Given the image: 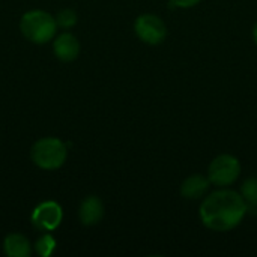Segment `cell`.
Masks as SVG:
<instances>
[{"mask_svg": "<svg viewBox=\"0 0 257 257\" xmlns=\"http://www.w3.org/2000/svg\"><path fill=\"white\" fill-rule=\"evenodd\" d=\"M247 203L239 191L227 188H217L208 193L200 203L199 218L202 224L217 233H224L236 229L247 215Z\"/></svg>", "mask_w": 257, "mask_h": 257, "instance_id": "obj_1", "label": "cell"}, {"mask_svg": "<svg viewBox=\"0 0 257 257\" xmlns=\"http://www.w3.org/2000/svg\"><path fill=\"white\" fill-rule=\"evenodd\" d=\"M20 30L26 39L33 44H45L56 36L57 23L53 15L45 11L33 9L26 12L20 20Z\"/></svg>", "mask_w": 257, "mask_h": 257, "instance_id": "obj_2", "label": "cell"}, {"mask_svg": "<svg viewBox=\"0 0 257 257\" xmlns=\"http://www.w3.org/2000/svg\"><path fill=\"white\" fill-rule=\"evenodd\" d=\"M30 158L42 170H56L65 164L68 146L56 137L39 139L30 149Z\"/></svg>", "mask_w": 257, "mask_h": 257, "instance_id": "obj_3", "label": "cell"}, {"mask_svg": "<svg viewBox=\"0 0 257 257\" xmlns=\"http://www.w3.org/2000/svg\"><path fill=\"white\" fill-rule=\"evenodd\" d=\"M242 166L238 157L232 154L217 155L208 167V178L217 188H227L233 185L241 176Z\"/></svg>", "mask_w": 257, "mask_h": 257, "instance_id": "obj_4", "label": "cell"}, {"mask_svg": "<svg viewBox=\"0 0 257 257\" xmlns=\"http://www.w3.org/2000/svg\"><path fill=\"white\" fill-rule=\"evenodd\" d=\"M134 33L146 45H160L166 41L169 30L161 17L146 12L136 18Z\"/></svg>", "mask_w": 257, "mask_h": 257, "instance_id": "obj_5", "label": "cell"}, {"mask_svg": "<svg viewBox=\"0 0 257 257\" xmlns=\"http://www.w3.org/2000/svg\"><path fill=\"white\" fill-rule=\"evenodd\" d=\"M63 211L57 202L48 200L39 203L32 212V224L41 232H51L62 223Z\"/></svg>", "mask_w": 257, "mask_h": 257, "instance_id": "obj_6", "label": "cell"}, {"mask_svg": "<svg viewBox=\"0 0 257 257\" xmlns=\"http://www.w3.org/2000/svg\"><path fill=\"white\" fill-rule=\"evenodd\" d=\"M212 184L208 178V175H190L185 178L179 187V194L185 200H202L211 190Z\"/></svg>", "mask_w": 257, "mask_h": 257, "instance_id": "obj_7", "label": "cell"}, {"mask_svg": "<svg viewBox=\"0 0 257 257\" xmlns=\"http://www.w3.org/2000/svg\"><path fill=\"white\" fill-rule=\"evenodd\" d=\"M53 51H54V56L59 60H62V62H72L80 54V42H78V39L72 33L65 32V33H60L59 36L54 38Z\"/></svg>", "mask_w": 257, "mask_h": 257, "instance_id": "obj_8", "label": "cell"}, {"mask_svg": "<svg viewBox=\"0 0 257 257\" xmlns=\"http://www.w3.org/2000/svg\"><path fill=\"white\" fill-rule=\"evenodd\" d=\"M104 203L99 197L96 196H87L78 209V218L81 221L83 226H96L98 223H101V220L104 218Z\"/></svg>", "mask_w": 257, "mask_h": 257, "instance_id": "obj_9", "label": "cell"}, {"mask_svg": "<svg viewBox=\"0 0 257 257\" xmlns=\"http://www.w3.org/2000/svg\"><path fill=\"white\" fill-rule=\"evenodd\" d=\"M3 251L8 257H30L32 244L20 233H9L3 241Z\"/></svg>", "mask_w": 257, "mask_h": 257, "instance_id": "obj_10", "label": "cell"}, {"mask_svg": "<svg viewBox=\"0 0 257 257\" xmlns=\"http://www.w3.org/2000/svg\"><path fill=\"white\" fill-rule=\"evenodd\" d=\"M239 193L247 203V212L257 215V176L247 178L241 184Z\"/></svg>", "mask_w": 257, "mask_h": 257, "instance_id": "obj_11", "label": "cell"}, {"mask_svg": "<svg viewBox=\"0 0 257 257\" xmlns=\"http://www.w3.org/2000/svg\"><path fill=\"white\" fill-rule=\"evenodd\" d=\"M56 248V239L54 236H51L50 233H44L35 244V250L39 256L42 257H48L53 254Z\"/></svg>", "mask_w": 257, "mask_h": 257, "instance_id": "obj_12", "label": "cell"}, {"mask_svg": "<svg viewBox=\"0 0 257 257\" xmlns=\"http://www.w3.org/2000/svg\"><path fill=\"white\" fill-rule=\"evenodd\" d=\"M56 18V23H57V27H62V29H71L75 26L77 23V12L74 9H62L57 12V15L54 17Z\"/></svg>", "mask_w": 257, "mask_h": 257, "instance_id": "obj_13", "label": "cell"}, {"mask_svg": "<svg viewBox=\"0 0 257 257\" xmlns=\"http://www.w3.org/2000/svg\"><path fill=\"white\" fill-rule=\"evenodd\" d=\"M202 0H169V8L173 9H191L197 6Z\"/></svg>", "mask_w": 257, "mask_h": 257, "instance_id": "obj_14", "label": "cell"}, {"mask_svg": "<svg viewBox=\"0 0 257 257\" xmlns=\"http://www.w3.org/2000/svg\"><path fill=\"white\" fill-rule=\"evenodd\" d=\"M251 36H253V41H254V44L257 45V21L254 23V26H253V30H251Z\"/></svg>", "mask_w": 257, "mask_h": 257, "instance_id": "obj_15", "label": "cell"}]
</instances>
